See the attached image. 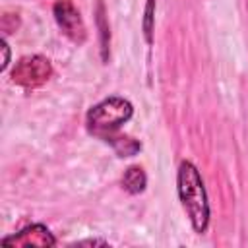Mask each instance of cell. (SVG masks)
<instances>
[{
    "label": "cell",
    "instance_id": "cell-4",
    "mask_svg": "<svg viewBox=\"0 0 248 248\" xmlns=\"http://www.w3.org/2000/svg\"><path fill=\"white\" fill-rule=\"evenodd\" d=\"M52 12H54V19H56L58 27L62 29V33L70 41L81 45L85 41V37H87V31H85L83 19L79 16V10L70 0H58L54 4Z\"/></svg>",
    "mask_w": 248,
    "mask_h": 248
},
{
    "label": "cell",
    "instance_id": "cell-5",
    "mask_svg": "<svg viewBox=\"0 0 248 248\" xmlns=\"http://www.w3.org/2000/svg\"><path fill=\"white\" fill-rule=\"evenodd\" d=\"M54 244H56V238L41 223L27 225L19 232H14L12 236L2 238V246L6 248H50Z\"/></svg>",
    "mask_w": 248,
    "mask_h": 248
},
{
    "label": "cell",
    "instance_id": "cell-3",
    "mask_svg": "<svg viewBox=\"0 0 248 248\" xmlns=\"http://www.w3.org/2000/svg\"><path fill=\"white\" fill-rule=\"evenodd\" d=\"M50 76H52V66L41 54H31V56L19 58L12 70V81L25 89L43 85L45 81H48Z\"/></svg>",
    "mask_w": 248,
    "mask_h": 248
},
{
    "label": "cell",
    "instance_id": "cell-9",
    "mask_svg": "<svg viewBox=\"0 0 248 248\" xmlns=\"http://www.w3.org/2000/svg\"><path fill=\"white\" fill-rule=\"evenodd\" d=\"M76 244H78V246H83V244H89V246L93 244V246H95V244H107V242H105V240H81V242H76Z\"/></svg>",
    "mask_w": 248,
    "mask_h": 248
},
{
    "label": "cell",
    "instance_id": "cell-8",
    "mask_svg": "<svg viewBox=\"0 0 248 248\" xmlns=\"http://www.w3.org/2000/svg\"><path fill=\"white\" fill-rule=\"evenodd\" d=\"M2 46H4V62H2V70L8 66V60H10V50H8V45L6 41H2Z\"/></svg>",
    "mask_w": 248,
    "mask_h": 248
},
{
    "label": "cell",
    "instance_id": "cell-6",
    "mask_svg": "<svg viewBox=\"0 0 248 248\" xmlns=\"http://www.w3.org/2000/svg\"><path fill=\"white\" fill-rule=\"evenodd\" d=\"M145 184H147V176L143 172L141 167H128L124 176H122V186L124 190H128L130 194H140L145 190Z\"/></svg>",
    "mask_w": 248,
    "mask_h": 248
},
{
    "label": "cell",
    "instance_id": "cell-1",
    "mask_svg": "<svg viewBox=\"0 0 248 248\" xmlns=\"http://www.w3.org/2000/svg\"><path fill=\"white\" fill-rule=\"evenodd\" d=\"M176 188H178V198L182 202V207L188 213L194 231L205 232L209 225V202H207V192H205L202 174L194 163L190 161L180 163L178 174H176Z\"/></svg>",
    "mask_w": 248,
    "mask_h": 248
},
{
    "label": "cell",
    "instance_id": "cell-2",
    "mask_svg": "<svg viewBox=\"0 0 248 248\" xmlns=\"http://www.w3.org/2000/svg\"><path fill=\"white\" fill-rule=\"evenodd\" d=\"M134 114V107L130 101L122 99V97H108L103 99L101 103L93 105L87 112V128L93 136L103 138L107 141H110L112 134L126 124Z\"/></svg>",
    "mask_w": 248,
    "mask_h": 248
},
{
    "label": "cell",
    "instance_id": "cell-7",
    "mask_svg": "<svg viewBox=\"0 0 248 248\" xmlns=\"http://www.w3.org/2000/svg\"><path fill=\"white\" fill-rule=\"evenodd\" d=\"M151 12H153V0H149L147 2V12H145V16H147V19H145V33H147V41H151V25H149V21H151Z\"/></svg>",
    "mask_w": 248,
    "mask_h": 248
}]
</instances>
